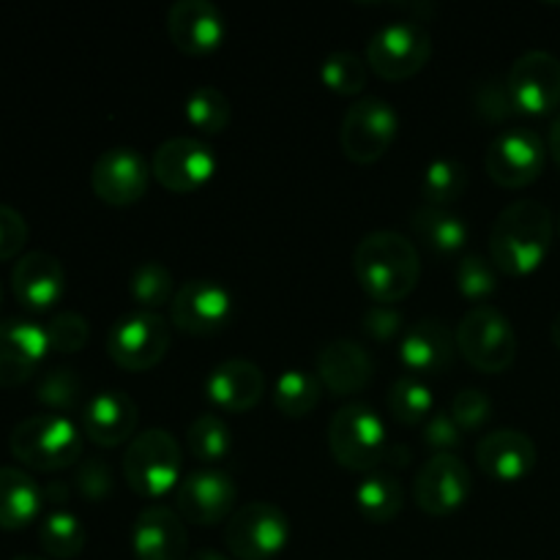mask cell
I'll return each mask as SVG.
<instances>
[{
	"label": "cell",
	"mask_w": 560,
	"mask_h": 560,
	"mask_svg": "<svg viewBox=\"0 0 560 560\" xmlns=\"http://www.w3.org/2000/svg\"><path fill=\"white\" fill-rule=\"evenodd\" d=\"M11 290L27 312H36V315L49 312L60 304L66 293L63 262L49 252H31L20 257L11 271Z\"/></svg>",
	"instance_id": "7402d4cb"
},
{
	"label": "cell",
	"mask_w": 560,
	"mask_h": 560,
	"mask_svg": "<svg viewBox=\"0 0 560 560\" xmlns=\"http://www.w3.org/2000/svg\"><path fill=\"white\" fill-rule=\"evenodd\" d=\"M323 383L315 372L288 370L273 386V408L288 419H304L320 405Z\"/></svg>",
	"instance_id": "4dcf8cb0"
},
{
	"label": "cell",
	"mask_w": 560,
	"mask_h": 560,
	"mask_svg": "<svg viewBox=\"0 0 560 560\" xmlns=\"http://www.w3.org/2000/svg\"><path fill=\"white\" fill-rule=\"evenodd\" d=\"M186 448L200 465H219L233 452V432L217 413H202L186 430Z\"/></svg>",
	"instance_id": "d6a6232c"
},
{
	"label": "cell",
	"mask_w": 560,
	"mask_h": 560,
	"mask_svg": "<svg viewBox=\"0 0 560 560\" xmlns=\"http://www.w3.org/2000/svg\"><path fill=\"white\" fill-rule=\"evenodd\" d=\"M399 131L397 109L383 98H359L353 107L345 113L342 131H339V142H342V153L353 164H375L381 162L394 145Z\"/></svg>",
	"instance_id": "30bf717a"
},
{
	"label": "cell",
	"mask_w": 560,
	"mask_h": 560,
	"mask_svg": "<svg viewBox=\"0 0 560 560\" xmlns=\"http://www.w3.org/2000/svg\"><path fill=\"white\" fill-rule=\"evenodd\" d=\"M140 410L124 392H98L82 405V435L102 448H118L137 438Z\"/></svg>",
	"instance_id": "ac0fdd59"
},
{
	"label": "cell",
	"mask_w": 560,
	"mask_h": 560,
	"mask_svg": "<svg viewBox=\"0 0 560 560\" xmlns=\"http://www.w3.org/2000/svg\"><path fill=\"white\" fill-rule=\"evenodd\" d=\"M361 326H364L366 337H372L375 342H388L402 331V312L386 304H375L364 312Z\"/></svg>",
	"instance_id": "bcb514c9"
},
{
	"label": "cell",
	"mask_w": 560,
	"mask_h": 560,
	"mask_svg": "<svg viewBox=\"0 0 560 560\" xmlns=\"http://www.w3.org/2000/svg\"><path fill=\"white\" fill-rule=\"evenodd\" d=\"M454 355H457V334L441 320H419L405 331L399 345V359L408 375L416 377L443 375L452 366Z\"/></svg>",
	"instance_id": "cb8c5ba5"
},
{
	"label": "cell",
	"mask_w": 560,
	"mask_h": 560,
	"mask_svg": "<svg viewBox=\"0 0 560 560\" xmlns=\"http://www.w3.org/2000/svg\"><path fill=\"white\" fill-rule=\"evenodd\" d=\"M366 77H370V66L364 58L355 52H331L320 66V80L337 96H359L366 88Z\"/></svg>",
	"instance_id": "8d00e7d4"
},
{
	"label": "cell",
	"mask_w": 560,
	"mask_h": 560,
	"mask_svg": "<svg viewBox=\"0 0 560 560\" xmlns=\"http://www.w3.org/2000/svg\"><path fill=\"white\" fill-rule=\"evenodd\" d=\"M0 304H3V284H0Z\"/></svg>",
	"instance_id": "db71d44e"
},
{
	"label": "cell",
	"mask_w": 560,
	"mask_h": 560,
	"mask_svg": "<svg viewBox=\"0 0 560 560\" xmlns=\"http://www.w3.org/2000/svg\"><path fill=\"white\" fill-rule=\"evenodd\" d=\"M457 350L474 370L501 375L517 361V334L495 306H474L457 326Z\"/></svg>",
	"instance_id": "8992f818"
},
{
	"label": "cell",
	"mask_w": 560,
	"mask_h": 560,
	"mask_svg": "<svg viewBox=\"0 0 560 560\" xmlns=\"http://www.w3.org/2000/svg\"><path fill=\"white\" fill-rule=\"evenodd\" d=\"M452 419L463 432H479L485 430L487 421L492 419V402L485 392L479 388H463L457 397L452 399Z\"/></svg>",
	"instance_id": "b9f144b4"
},
{
	"label": "cell",
	"mask_w": 560,
	"mask_h": 560,
	"mask_svg": "<svg viewBox=\"0 0 560 560\" xmlns=\"http://www.w3.org/2000/svg\"><path fill=\"white\" fill-rule=\"evenodd\" d=\"M375 375V361L350 339H334L317 355V377L323 388L331 392V397H353L361 394L372 383Z\"/></svg>",
	"instance_id": "484cf974"
},
{
	"label": "cell",
	"mask_w": 560,
	"mask_h": 560,
	"mask_svg": "<svg viewBox=\"0 0 560 560\" xmlns=\"http://www.w3.org/2000/svg\"><path fill=\"white\" fill-rule=\"evenodd\" d=\"M410 463V448L405 446V443H388V452H386V459H383V465H392L394 470H402L408 468Z\"/></svg>",
	"instance_id": "7dc6e473"
},
{
	"label": "cell",
	"mask_w": 560,
	"mask_h": 560,
	"mask_svg": "<svg viewBox=\"0 0 560 560\" xmlns=\"http://www.w3.org/2000/svg\"><path fill=\"white\" fill-rule=\"evenodd\" d=\"M11 560H44V558H36V556H20V558H11Z\"/></svg>",
	"instance_id": "f5cc1de1"
},
{
	"label": "cell",
	"mask_w": 560,
	"mask_h": 560,
	"mask_svg": "<svg viewBox=\"0 0 560 560\" xmlns=\"http://www.w3.org/2000/svg\"><path fill=\"white\" fill-rule=\"evenodd\" d=\"M353 271L361 290L375 304L394 306L408 299L419 284L421 257L413 241L402 233L375 230L355 246Z\"/></svg>",
	"instance_id": "7a4b0ae2"
},
{
	"label": "cell",
	"mask_w": 560,
	"mask_h": 560,
	"mask_svg": "<svg viewBox=\"0 0 560 560\" xmlns=\"http://www.w3.org/2000/svg\"><path fill=\"white\" fill-rule=\"evenodd\" d=\"M44 331H47L49 350L63 355L80 353L88 345V339H91V326H88L85 317L77 315V312H58V315L44 326Z\"/></svg>",
	"instance_id": "ab89813d"
},
{
	"label": "cell",
	"mask_w": 560,
	"mask_h": 560,
	"mask_svg": "<svg viewBox=\"0 0 560 560\" xmlns=\"http://www.w3.org/2000/svg\"><path fill=\"white\" fill-rule=\"evenodd\" d=\"M186 560H230V558L222 556V552H217V550H197L195 556H189Z\"/></svg>",
	"instance_id": "f907efd6"
},
{
	"label": "cell",
	"mask_w": 560,
	"mask_h": 560,
	"mask_svg": "<svg viewBox=\"0 0 560 560\" xmlns=\"http://www.w3.org/2000/svg\"><path fill=\"white\" fill-rule=\"evenodd\" d=\"M290 520L268 501L235 509L224 525V545L238 560H271L288 547Z\"/></svg>",
	"instance_id": "9c48e42d"
},
{
	"label": "cell",
	"mask_w": 560,
	"mask_h": 560,
	"mask_svg": "<svg viewBox=\"0 0 560 560\" xmlns=\"http://www.w3.org/2000/svg\"><path fill=\"white\" fill-rule=\"evenodd\" d=\"M208 402L224 413H249L266 394V375L246 359H230L213 366L206 381Z\"/></svg>",
	"instance_id": "d4e9b609"
},
{
	"label": "cell",
	"mask_w": 560,
	"mask_h": 560,
	"mask_svg": "<svg viewBox=\"0 0 560 560\" xmlns=\"http://www.w3.org/2000/svg\"><path fill=\"white\" fill-rule=\"evenodd\" d=\"M82 430L60 413L27 416L11 430L9 452L25 468L58 474L82 459Z\"/></svg>",
	"instance_id": "3957f363"
},
{
	"label": "cell",
	"mask_w": 560,
	"mask_h": 560,
	"mask_svg": "<svg viewBox=\"0 0 560 560\" xmlns=\"http://www.w3.org/2000/svg\"><path fill=\"white\" fill-rule=\"evenodd\" d=\"M328 448L345 470L375 474L388 452L386 424L370 405H345L328 421Z\"/></svg>",
	"instance_id": "5b68a950"
},
{
	"label": "cell",
	"mask_w": 560,
	"mask_h": 560,
	"mask_svg": "<svg viewBox=\"0 0 560 560\" xmlns=\"http://www.w3.org/2000/svg\"><path fill=\"white\" fill-rule=\"evenodd\" d=\"M424 443L435 448V454H454V448L463 446V430L454 424L448 410H435L424 424Z\"/></svg>",
	"instance_id": "ee69618b"
},
{
	"label": "cell",
	"mask_w": 560,
	"mask_h": 560,
	"mask_svg": "<svg viewBox=\"0 0 560 560\" xmlns=\"http://www.w3.org/2000/svg\"><path fill=\"white\" fill-rule=\"evenodd\" d=\"M66 498H69V490L60 485H49L47 490H44V501L47 503H63Z\"/></svg>",
	"instance_id": "681fc988"
},
{
	"label": "cell",
	"mask_w": 560,
	"mask_h": 560,
	"mask_svg": "<svg viewBox=\"0 0 560 560\" xmlns=\"http://www.w3.org/2000/svg\"><path fill=\"white\" fill-rule=\"evenodd\" d=\"M175 293H178V290H175L173 271H170L164 262L148 260L131 271L129 295L137 304V310L159 312L162 306L173 304Z\"/></svg>",
	"instance_id": "836d02e7"
},
{
	"label": "cell",
	"mask_w": 560,
	"mask_h": 560,
	"mask_svg": "<svg viewBox=\"0 0 560 560\" xmlns=\"http://www.w3.org/2000/svg\"><path fill=\"white\" fill-rule=\"evenodd\" d=\"M514 107L523 115H550L560 107V60L545 49L520 55L506 77Z\"/></svg>",
	"instance_id": "2e32d148"
},
{
	"label": "cell",
	"mask_w": 560,
	"mask_h": 560,
	"mask_svg": "<svg viewBox=\"0 0 560 560\" xmlns=\"http://www.w3.org/2000/svg\"><path fill=\"white\" fill-rule=\"evenodd\" d=\"M476 115L487 124H506L509 118L517 115V107H514V98L509 93L506 80H487L476 88Z\"/></svg>",
	"instance_id": "60d3db41"
},
{
	"label": "cell",
	"mask_w": 560,
	"mask_h": 560,
	"mask_svg": "<svg viewBox=\"0 0 560 560\" xmlns=\"http://www.w3.org/2000/svg\"><path fill=\"white\" fill-rule=\"evenodd\" d=\"M558 235H560V217H558Z\"/></svg>",
	"instance_id": "11a10c76"
},
{
	"label": "cell",
	"mask_w": 560,
	"mask_h": 560,
	"mask_svg": "<svg viewBox=\"0 0 560 560\" xmlns=\"http://www.w3.org/2000/svg\"><path fill=\"white\" fill-rule=\"evenodd\" d=\"M432 55V36L413 20L383 25L366 44L364 60L372 74L386 82H402L419 74Z\"/></svg>",
	"instance_id": "ba28073f"
},
{
	"label": "cell",
	"mask_w": 560,
	"mask_h": 560,
	"mask_svg": "<svg viewBox=\"0 0 560 560\" xmlns=\"http://www.w3.org/2000/svg\"><path fill=\"white\" fill-rule=\"evenodd\" d=\"M184 452L167 430H145L126 446L124 479L135 495L159 501L178 490Z\"/></svg>",
	"instance_id": "277c9868"
},
{
	"label": "cell",
	"mask_w": 560,
	"mask_h": 560,
	"mask_svg": "<svg viewBox=\"0 0 560 560\" xmlns=\"http://www.w3.org/2000/svg\"><path fill=\"white\" fill-rule=\"evenodd\" d=\"M355 506H359L361 517L370 520V523H392L405 506L402 481L394 474H381V470L366 474L364 481L355 487Z\"/></svg>",
	"instance_id": "f1b7e54d"
},
{
	"label": "cell",
	"mask_w": 560,
	"mask_h": 560,
	"mask_svg": "<svg viewBox=\"0 0 560 560\" xmlns=\"http://www.w3.org/2000/svg\"><path fill=\"white\" fill-rule=\"evenodd\" d=\"M235 301L224 284L213 279H191L180 284L170 306V320L189 337H213L233 323Z\"/></svg>",
	"instance_id": "7c38bea8"
},
{
	"label": "cell",
	"mask_w": 560,
	"mask_h": 560,
	"mask_svg": "<svg viewBox=\"0 0 560 560\" xmlns=\"http://www.w3.org/2000/svg\"><path fill=\"white\" fill-rule=\"evenodd\" d=\"M151 162L135 148H109L91 170L93 195L115 208L135 206L151 184Z\"/></svg>",
	"instance_id": "e0dca14e"
},
{
	"label": "cell",
	"mask_w": 560,
	"mask_h": 560,
	"mask_svg": "<svg viewBox=\"0 0 560 560\" xmlns=\"http://www.w3.org/2000/svg\"><path fill=\"white\" fill-rule=\"evenodd\" d=\"M474 474L457 454H435L421 465L413 481L416 506L432 517H448L468 503Z\"/></svg>",
	"instance_id": "5bb4252c"
},
{
	"label": "cell",
	"mask_w": 560,
	"mask_h": 560,
	"mask_svg": "<svg viewBox=\"0 0 560 560\" xmlns=\"http://www.w3.org/2000/svg\"><path fill=\"white\" fill-rule=\"evenodd\" d=\"M556 238L552 211L539 200H517L498 213L490 233V260L506 277L539 271Z\"/></svg>",
	"instance_id": "6da1fadb"
},
{
	"label": "cell",
	"mask_w": 560,
	"mask_h": 560,
	"mask_svg": "<svg viewBox=\"0 0 560 560\" xmlns=\"http://www.w3.org/2000/svg\"><path fill=\"white\" fill-rule=\"evenodd\" d=\"M74 485L82 498H88L93 503H102L104 498L113 495V470H109V465L104 459L88 457L77 465Z\"/></svg>",
	"instance_id": "7bdbcfd3"
},
{
	"label": "cell",
	"mask_w": 560,
	"mask_h": 560,
	"mask_svg": "<svg viewBox=\"0 0 560 560\" xmlns=\"http://www.w3.org/2000/svg\"><path fill=\"white\" fill-rule=\"evenodd\" d=\"M85 525L77 514L66 512V509H55L38 525V545L55 560H71L85 550Z\"/></svg>",
	"instance_id": "1f68e13d"
},
{
	"label": "cell",
	"mask_w": 560,
	"mask_h": 560,
	"mask_svg": "<svg viewBox=\"0 0 560 560\" xmlns=\"http://www.w3.org/2000/svg\"><path fill=\"white\" fill-rule=\"evenodd\" d=\"M44 490L20 468H0V530H22L36 523Z\"/></svg>",
	"instance_id": "4316f807"
},
{
	"label": "cell",
	"mask_w": 560,
	"mask_h": 560,
	"mask_svg": "<svg viewBox=\"0 0 560 560\" xmlns=\"http://www.w3.org/2000/svg\"><path fill=\"white\" fill-rule=\"evenodd\" d=\"M410 228L416 238L438 255H454L468 244V224L448 208L419 206L410 213Z\"/></svg>",
	"instance_id": "83f0119b"
},
{
	"label": "cell",
	"mask_w": 560,
	"mask_h": 560,
	"mask_svg": "<svg viewBox=\"0 0 560 560\" xmlns=\"http://www.w3.org/2000/svg\"><path fill=\"white\" fill-rule=\"evenodd\" d=\"M235 501H238V487L230 474L219 468L195 470L184 476L175 490V512L180 514V520L200 528H211L233 517Z\"/></svg>",
	"instance_id": "9a60e30c"
},
{
	"label": "cell",
	"mask_w": 560,
	"mask_h": 560,
	"mask_svg": "<svg viewBox=\"0 0 560 560\" xmlns=\"http://www.w3.org/2000/svg\"><path fill=\"white\" fill-rule=\"evenodd\" d=\"M233 109H230L228 96L213 85H200L186 98V120L191 129H197L206 137L222 135L230 126Z\"/></svg>",
	"instance_id": "e575fe53"
},
{
	"label": "cell",
	"mask_w": 560,
	"mask_h": 560,
	"mask_svg": "<svg viewBox=\"0 0 560 560\" xmlns=\"http://www.w3.org/2000/svg\"><path fill=\"white\" fill-rule=\"evenodd\" d=\"M173 328L159 312L135 310L113 323L107 334V355L126 372H148L162 364L170 350Z\"/></svg>",
	"instance_id": "52a82bcc"
},
{
	"label": "cell",
	"mask_w": 560,
	"mask_h": 560,
	"mask_svg": "<svg viewBox=\"0 0 560 560\" xmlns=\"http://www.w3.org/2000/svg\"><path fill=\"white\" fill-rule=\"evenodd\" d=\"M536 443L520 430H495L476 446V463L487 479L517 485L536 468Z\"/></svg>",
	"instance_id": "603a6c76"
},
{
	"label": "cell",
	"mask_w": 560,
	"mask_h": 560,
	"mask_svg": "<svg viewBox=\"0 0 560 560\" xmlns=\"http://www.w3.org/2000/svg\"><path fill=\"white\" fill-rule=\"evenodd\" d=\"M167 36L178 52L202 58L222 47L224 16L208 0H180L167 11Z\"/></svg>",
	"instance_id": "d6986e66"
},
{
	"label": "cell",
	"mask_w": 560,
	"mask_h": 560,
	"mask_svg": "<svg viewBox=\"0 0 560 560\" xmlns=\"http://www.w3.org/2000/svg\"><path fill=\"white\" fill-rule=\"evenodd\" d=\"M547 151H550L552 162H556L558 170H560V113L556 115V120H552V126H550V140H547Z\"/></svg>",
	"instance_id": "c3c4849f"
},
{
	"label": "cell",
	"mask_w": 560,
	"mask_h": 560,
	"mask_svg": "<svg viewBox=\"0 0 560 560\" xmlns=\"http://www.w3.org/2000/svg\"><path fill=\"white\" fill-rule=\"evenodd\" d=\"M388 413L402 427L427 424L435 413V397L424 377L408 375V372L399 375L388 392Z\"/></svg>",
	"instance_id": "f546056e"
},
{
	"label": "cell",
	"mask_w": 560,
	"mask_h": 560,
	"mask_svg": "<svg viewBox=\"0 0 560 560\" xmlns=\"http://www.w3.org/2000/svg\"><path fill=\"white\" fill-rule=\"evenodd\" d=\"M547 145L534 129L501 131L485 156L487 175L503 189H525L536 184L547 167Z\"/></svg>",
	"instance_id": "8fae6325"
},
{
	"label": "cell",
	"mask_w": 560,
	"mask_h": 560,
	"mask_svg": "<svg viewBox=\"0 0 560 560\" xmlns=\"http://www.w3.org/2000/svg\"><path fill=\"white\" fill-rule=\"evenodd\" d=\"M49 353L47 331L36 323H0V388H16L31 381Z\"/></svg>",
	"instance_id": "44dd1931"
},
{
	"label": "cell",
	"mask_w": 560,
	"mask_h": 560,
	"mask_svg": "<svg viewBox=\"0 0 560 560\" xmlns=\"http://www.w3.org/2000/svg\"><path fill=\"white\" fill-rule=\"evenodd\" d=\"M131 550L137 560H186L189 534L178 512L151 503L131 525Z\"/></svg>",
	"instance_id": "ffe728a7"
},
{
	"label": "cell",
	"mask_w": 560,
	"mask_h": 560,
	"mask_svg": "<svg viewBox=\"0 0 560 560\" xmlns=\"http://www.w3.org/2000/svg\"><path fill=\"white\" fill-rule=\"evenodd\" d=\"M465 189H468V167L457 159H438L424 170L421 195L427 206L448 208L465 195Z\"/></svg>",
	"instance_id": "d590c367"
},
{
	"label": "cell",
	"mask_w": 560,
	"mask_h": 560,
	"mask_svg": "<svg viewBox=\"0 0 560 560\" xmlns=\"http://www.w3.org/2000/svg\"><path fill=\"white\" fill-rule=\"evenodd\" d=\"M457 290L468 301H485L498 290V268L481 255L463 257L457 266Z\"/></svg>",
	"instance_id": "f35d334b"
},
{
	"label": "cell",
	"mask_w": 560,
	"mask_h": 560,
	"mask_svg": "<svg viewBox=\"0 0 560 560\" xmlns=\"http://www.w3.org/2000/svg\"><path fill=\"white\" fill-rule=\"evenodd\" d=\"M27 235L31 230H27L25 217L14 208L0 206V262L20 255L27 244Z\"/></svg>",
	"instance_id": "f6af8a7d"
},
{
	"label": "cell",
	"mask_w": 560,
	"mask_h": 560,
	"mask_svg": "<svg viewBox=\"0 0 560 560\" xmlns=\"http://www.w3.org/2000/svg\"><path fill=\"white\" fill-rule=\"evenodd\" d=\"M36 399L42 405H47L52 413H69V410H74L82 402L80 375L74 370H69V366H55V370H49L38 381Z\"/></svg>",
	"instance_id": "74e56055"
},
{
	"label": "cell",
	"mask_w": 560,
	"mask_h": 560,
	"mask_svg": "<svg viewBox=\"0 0 560 560\" xmlns=\"http://www.w3.org/2000/svg\"><path fill=\"white\" fill-rule=\"evenodd\" d=\"M550 337H552V345L560 350V312L556 315V320H552L550 326Z\"/></svg>",
	"instance_id": "816d5d0a"
},
{
	"label": "cell",
	"mask_w": 560,
	"mask_h": 560,
	"mask_svg": "<svg viewBox=\"0 0 560 560\" xmlns=\"http://www.w3.org/2000/svg\"><path fill=\"white\" fill-rule=\"evenodd\" d=\"M217 153L197 137H173L162 142L151 159V173L162 189L191 195L217 175Z\"/></svg>",
	"instance_id": "4fadbf2b"
}]
</instances>
